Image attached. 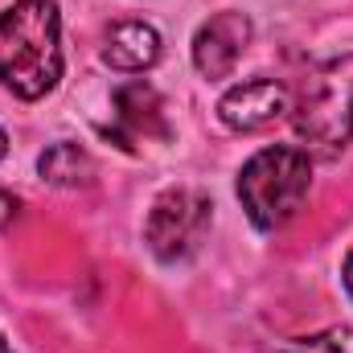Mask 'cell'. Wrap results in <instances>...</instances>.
I'll list each match as a JSON object with an SVG mask.
<instances>
[{"label":"cell","instance_id":"obj_11","mask_svg":"<svg viewBox=\"0 0 353 353\" xmlns=\"http://www.w3.org/2000/svg\"><path fill=\"white\" fill-rule=\"evenodd\" d=\"M12 218H17V197H12L8 189H0V230H4Z\"/></svg>","mask_w":353,"mask_h":353},{"label":"cell","instance_id":"obj_12","mask_svg":"<svg viewBox=\"0 0 353 353\" xmlns=\"http://www.w3.org/2000/svg\"><path fill=\"white\" fill-rule=\"evenodd\" d=\"M345 292H350V300H353V251H350V259H345Z\"/></svg>","mask_w":353,"mask_h":353},{"label":"cell","instance_id":"obj_10","mask_svg":"<svg viewBox=\"0 0 353 353\" xmlns=\"http://www.w3.org/2000/svg\"><path fill=\"white\" fill-rule=\"evenodd\" d=\"M279 353H353V325H333L312 337H292L279 345Z\"/></svg>","mask_w":353,"mask_h":353},{"label":"cell","instance_id":"obj_6","mask_svg":"<svg viewBox=\"0 0 353 353\" xmlns=\"http://www.w3.org/2000/svg\"><path fill=\"white\" fill-rule=\"evenodd\" d=\"M292 111V94L275 79H251L239 83L218 99V119L230 132H263L275 119H283Z\"/></svg>","mask_w":353,"mask_h":353},{"label":"cell","instance_id":"obj_14","mask_svg":"<svg viewBox=\"0 0 353 353\" xmlns=\"http://www.w3.org/2000/svg\"><path fill=\"white\" fill-rule=\"evenodd\" d=\"M0 353H12V350H8V341H4V337H0Z\"/></svg>","mask_w":353,"mask_h":353},{"label":"cell","instance_id":"obj_1","mask_svg":"<svg viewBox=\"0 0 353 353\" xmlns=\"http://www.w3.org/2000/svg\"><path fill=\"white\" fill-rule=\"evenodd\" d=\"M62 79V17L54 0H12L0 12V83L41 99Z\"/></svg>","mask_w":353,"mask_h":353},{"label":"cell","instance_id":"obj_4","mask_svg":"<svg viewBox=\"0 0 353 353\" xmlns=\"http://www.w3.org/2000/svg\"><path fill=\"white\" fill-rule=\"evenodd\" d=\"M214 205L197 189H169L152 201L148 222H144V243L161 263H181L189 259L210 230Z\"/></svg>","mask_w":353,"mask_h":353},{"label":"cell","instance_id":"obj_5","mask_svg":"<svg viewBox=\"0 0 353 353\" xmlns=\"http://www.w3.org/2000/svg\"><path fill=\"white\" fill-rule=\"evenodd\" d=\"M123 152H136L144 140H169L165 99L144 79H132L111 94V128H103Z\"/></svg>","mask_w":353,"mask_h":353},{"label":"cell","instance_id":"obj_9","mask_svg":"<svg viewBox=\"0 0 353 353\" xmlns=\"http://www.w3.org/2000/svg\"><path fill=\"white\" fill-rule=\"evenodd\" d=\"M37 169H41V176H46L50 185L79 189V185H87L90 176H94V161H90L87 148H79V144L62 140V144H54L50 152H41Z\"/></svg>","mask_w":353,"mask_h":353},{"label":"cell","instance_id":"obj_7","mask_svg":"<svg viewBox=\"0 0 353 353\" xmlns=\"http://www.w3.org/2000/svg\"><path fill=\"white\" fill-rule=\"evenodd\" d=\"M247 46H251V17L234 12V8L214 12L193 37V66L205 79H226L239 66Z\"/></svg>","mask_w":353,"mask_h":353},{"label":"cell","instance_id":"obj_13","mask_svg":"<svg viewBox=\"0 0 353 353\" xmlns=\"http://www.w3.org/2000/svg\"><path fill=\"white\" fill-rule=\"evenodd\" d=\"M4 152H8V136L0 132V161H4Z\"/></svg>","mask_w":353,"mask_h":353},{"label":"cell","instance_id":"obj_2","mask_svg":"<svg viewBox=\"0 0 353 353\" xmlns=\"http://www.w3.org/2000/svg\"><path fill=\"white\" fill-rule=\"evenodd\" d=\"M312 189V157L296 144H271L239 173V201L259 230H279L296 218Z\"/></svg>","mask_w":353,"mask_h":353},{"label":"cell","instance_id":"obj_3","mask_svg":"<svg viewBox=\"0 0 353 353\" xmlns=\"http://www.w3.org/2000/svg\"><path fill=\"white\" fill-rule=\"evenodd\" d=\"M292 128L308 157L333 161L353 136V54L321 66L292 103Z\"/></svg>","mask_w":353,"mask_h":353},{"label":"cell","instance_id":"obj_8","mask_svg":"<svg viewBox=\"0 0 353 353\" xmlns=\"http://www.w3.org/2000/svg\"><path fill=\"white\" fill-rule=\"evenodd\" d=\"M157 58H161V33L148 21H119L103 41V62L123 74H140L157 66Z\"/></svg>","mask_w":353,"mask_h":353}]
</instances>
